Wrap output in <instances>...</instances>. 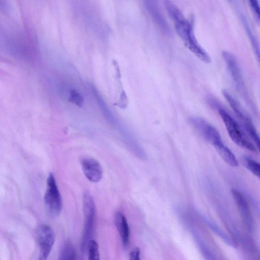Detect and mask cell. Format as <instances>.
I'll return each mask as SVG.
<instances>
[{
  "mask_svg": "<svg viewBox=\"0 0 260 260\" xmlns=\"http://www.w3.org/2000/svg\"><path fill=\"white\" fill-rule=\"evenodd\" d=\"M84 228L81 241V250L86 252L87 245L94 232L96 209L94 200L88 192H85L83 198Z\"/></svg>",
  "mask_w": 260,
  "mask_h": 260,
  "instance_id": "obj_3",
  "label": "cell"
},
{
  "mask_svg": "<svg viewBox=\"0 0 260 260\" xmlns=\"http://www.w3.org/2000/svg\"><path fill=\"white\" fill-rule=\"evenodd\" d=\"M214 108L217 110L231 140L238 146L251 152H256V148L247 139L239 124L226 110L220 106L219 103Z\"/></svg>",
  "mask_w": 260,
  "mask_h": 260,
  "instance_id": "obj_2",
  "label": "cell"
},
{
  "mask_svg": "<svg viewBox=\"0 0 260 260\" xmlns=\"http://www.w3.org/2000/svg\"><path fill=\"white\" fill-rule=\"evenodd\" d=\"M244 128L256 145L260 152V136L257 133L251 118L246 114L242 119H240Z\"/></svg>",
  "mask_w": 260,
  "mask_h": 260,
  "instance_id": "obj_14",
  "label": "cell"
},
{
  "mask_svg": "<svg viewBox=\"0 0 260 260\" xmlns=\"http://www.w3.org/2000/svg\"><path fill=\"white\" fill-rule=\"evenodd\" d=\"M114 222L117 230L121 238L123 247H126L129 241V228L126 218L120 212H117L115 215Z\"/></svg>",
  "mask_w": 260,
  "mask_h": 260,
  "instance_id": "obj_12",
  "label": "cell"
},
{
  "mask_svg": "<svg viewBox=\"0 0 260 260\" xmlns=\"http://www.w3.org/2000/svg\"><path fill=\"white\" fill-rule=\"evenodd\" d=\"M86 252H87L88 259H100L99 245L95 240L91 239L89 241L87 245Z\"/></svg>",
  "mask_w": 260,
  "mask_h": 260,
  "instance_id": "obj_16",
  "label": "cell"
},
{
  "mask_svg": "<svg viewBox=\"0 0 260 260\" xmlns=\"http://www.w3.org/2000/svg\"><path fill=\"white\" fill-rule=\"evenodd\" d=\"M36 238L39 247V259H46L49 256L55 241V234L48 225L42 224L37 229Z\"/></svg>",
  "mask_w": 260,
  "mask_h": 260,
  "instance_id": "obj_7",
  "label": "cell"
},
{
  "mask_svg": "<svg viewBox=\"0 0 260 260\" xmlns=\"http://www.w3.org/2000/svg\"><path fill=\"white\" fill-rule=\"evenodd\" d=\"M59 259H76V252L72 243L66 241L60 248Z\"/></svg>",
  "mask_w": 260,
  "mask_h": 260,
  "instance_id": "obj_15",
  "label": "cell"
},
{
  "mask_svg": "<svg viewBox=\"0 0 260 260\" xmlns=\"http://www.w3.org/2000/svg\"><path fill=\"white\" fill-rule=\"evenodd\" d=\"M223 160L233 167L238 166V161L232 151L223 143L222 141L213 146Z\"/></svg>",
  "mask_w": 260,
  "mask_h": 260,
  "instance_id": "obj_13",
  "label": "cell"
},
{
  "mask_svg": "<svg viewBox=\"0 0 260 260\" xmlns=\"http://www.w3.org/2000/svg\"><path fill=\"white\" fill-rule=\"evenodd\" d=\"M44 200L49 214L53 217L58 216L62 209V200L53 173H50L47 178Z\"/></svg>",
  "mask_w": 260,
  "mask_h": 260,
  "instance_id": "obj_6",
  "label": "cell"
},
{
  "mask_svg": "<svg viewBox=\"0 0 260 260\" xmlns=\"http://www.w3.org/2000/svg\"><path fill=\"white\" fill-rule=\"evenodd\" d=\"M140 250L137 247L133 249L129 254V259L131 260H139L140 259Z\"/></svg>",
  "mask_w": 260,
  "mask_h": 260,
  "instance_id": "obj_22",
  "label": "cell"
},
{
  "mask_svg": "<svg viewBox=\"0 0 260 260\" xmlns=\"http://www.w3.org/2000/svg\"><path fill=\"white\" fill-rule=\"evenodd\" d=\"M222 56L237 90L250 108L256 112L255 107L248 94L242 72L235 56L226 51L222 52Z\"/></svg>",
  "mask_w": 260,
  "mask_h": 260,
  "instance_id": "obj_4",
  "label": "cell"
},
{
  "mask_svg": "<svg viewBox=\"0 0 260 260\" xmlns=\"http://www.w3.org/2000/svg\"><path fill=\"white\" fill-rule=\"evenodd\" d=\"M164 5L177 34L185 46L201 60L206 63H210V57L198 42L192 24L171 0H164Z\"/></svg>",
  "mask_w": 260,
  "mask_h": 260,
  "instance_id": "obj_1",
  "label": "cell"
},
{
  "mask_svg": "<svg viewBox=\"0 0 260 260\" xmlns=\"http://www.w3.org/2000/svg\"><path fill=\"white\" fill-rule=\"evenodd\" d=\"M232 193L245 226L250 232H252L253 220L246 198L242 192L235 188L232 189Z\"/></svg>",
  "mask_w": 260,
  "mask_h": 260,
  "instance_id": "obj_9",
  "label": "cell"
},
{
  "mask_svg": "<svg viewBox=\"0 0 260 260\" xmlns=\"http://www.w3.org/2000/svg\"><path fill=\"white\" fill-rule=\"evenodd\" d=\"M246 168L260 180V163L248 157L245 159Z\"/></svg>",
  "mask_w": 260,
  "mask_h": 260,
  "instance_id": "obj_18",
  "label": "cell"
},
{
  "mask_svg": "<svg viewBox=\"0 0 260 260\" xmlns=\"http://www.w3.org/2000/svg\"><path fill=\"white\" fill-rule=\"evenodd\" d=\"M189 121L201 136L213 146L222 141L218 130L205 119L200 117H192Z\"/></svg>",
  "mask_w": 260,
  "mask_h": 260,
  "instance_id": "obj_8",
  "label": "cell"
},
{
  "mask_svg": "<svg viewBox=\"0 0 260 260\" xmlns=\"http://www.w3.org/2000/svg\"><path fill=\"white\" fill-rule=\"evenodd\" d=\"M203 220L206 223V224L208 225L210 228L215 233H216L219 236L222 238L227 243L234 246V242L231 240V239L221 231L214 223L209 220L207 217L203 216H202Z\"/></svg>",
  "mask_w": 260,
  "mask_h": 260,
  "instance_id": "obj_17",
  "label": "cell"
},
{
  "mask_svg": "<svg viewBox=\"0 0 260 260\" xmlns=\"http://www.w3.org/2000/svg\"><path fill=\"white\" fill-rule=\"evenodd\" d=\"M249 36L254 53L256 56L258 63L260 65V48L259 45L252 35H249Z\"/></svg>",
  "mask_w": 260,
  "mask_h": 260,
  "instance_id": "obj_21",
  "label": "cell"
},
{
  "mask_svg": "<svg viewBox=\"0 0 260 260\" xmlns=\"http://www.w3.org/2000/svg\"><path fill=\"white\" fill-rule=\"evenodd\" d=\"M82 171L87 179L92 182H98L103 177V170L98 161L90 157L81 159Z\"/></svg>",
  "mask_w": 260,
  "mask_h": 260,
  "instance_id": "obj_10",
  "label": "cell"
},
{
  "mask_svg": "<svg viewBox=\"0 0 260 260\" xmlns=\"http://www.w3.org/2000/svg\"><path fill=\"white\" fill-rule=\"evenodd\" d=\"M144 6L153 21L161 31L167 35L170 29L160 10L157 0H143Z\"/></svg>",
  "mask_w": 260,
  "mask_h": 260,
  "instance_id": "obj_11",
  "label": "cell"
},
{
  "mask_svg": "<svg viewBox=\"0 0 260 260\" xmlns=\"http://www.w3.org/2000/svg\"><path fill=\"white\" fill-rule=\"evenodd\" d=\"M72 5L77 16L85 25L95 34L100 32L101 20L90 2L87 0H73Z\"/></svg>",
  "mask_w": 260,
  "mask_h": 260,
  "instance_id": "obj_5",
  "label": "cell"
},
{
  "mask_svg": "<svg viewBox=\"0 0 260 260\" xmlns=\"http://www.w3.org/2000/svg\"><path fill=\"white\" fill-rule=\"evenodd\" d=\"M255 20L260 23V6L257 0H248Z\"/></svg>",
  "mask_w": 260,
  "mask_h": 260,
  "instance_id": "obj_20",
  "label": "cell"
},
{
  "mask_svg": "<svg viewBox=\"0 0 260 260\" xmlns=\"http://www.w3.org/2000/svg\"><path fill=\"white\" fill-rule=\"evenodd\" d=\"M68 100L70 103L79 107H81L84 102V99L82 95L75 90H71Z\"/></svg>",
  "mask_w": 260,
  "mask_h": 260,
  "instance_id": "obj_19",
  "label": "cell"
}]
</instances>
